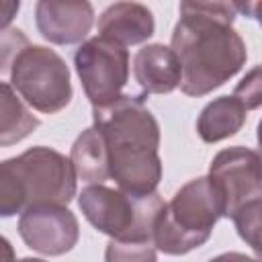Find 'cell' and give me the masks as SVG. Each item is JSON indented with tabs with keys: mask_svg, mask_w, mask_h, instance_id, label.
Returning a JSON list of instances; mask_svg holds the SVG:
<instances>
[{
	"mask_svg": "<svg viewBox=\"0 0 262 262\" xmlns=\"http://www.w3.org/2000/svg\"><path fill=\"white\" fill-rule=\"evenodd\" d=\"M233 96H237L246 104L248 111L260 106V102H262V90H260V68L258 66L237 84Z\"/></svg>",
	"mask_w": 262,
	"mask_h": 262,
	"instance_id": "20",
	"label": "cell"
},
{
	"mask_svg": "<svg viewBox=\"0 0 262 262\" xmlns=\"http://www.w3.org/2000/svg\"><path fill=\"white\" fill-rule=\"evenodd\" d=\"M10 86L27 106L55 115L72 100V78L66 59L49 47H25L10 70Z\"/></svg>",
	"mask_w": 262,
	"mask_h": 262,
	"instance_id": "5",
	"label": "cell"
},
{
	"mask_svg": "<svg viewBox=\"0 0 262 262\" xmlns=\"http://www.w3.org/2000/svg\"><path fill=\"white\" fill-rule=\"evenodd\" d=\"M27 209V194L20 178L8 160L0 162V217H12Z\"/></svg>",
	"mask_w": 262,
	"mask_h": 262,
	"instance_id": "16",
	"label": "cell"
},
{
	"mask_svg": "<svg viewBox=\"0 0 262 262\" xmlns=\"http://www.w3.org/2000/svg\"><path fill=\"white\" fill-rule=\"evenodd\" d=\"M18 262H45V260H41V258H23Z\"/></svg>",
	"mask_w": 262,
	"mask_h": 262,
	"instance_id": "24",
	"label": "cell"
},
{
	"mask_svg": "<svg viewBox=\"0 0 262 262\" xmlns=\"http://www.w3.org/2000/svg\"><path fill=\"white\" fill-rule=\"evenodd\" d=\"M78 207L86 221L111 239L151 242L164 199L158 192L137 196L121 188L88 184L78 194Z\"/></svg>",
	"mask_w": 262,
	"mask_h": 262,
	"instance_id": "4",
	"label": "cell"
},
{
	"mask_svg": "<svg viewBox=\"0 0 262 262\" xmlns=\"http://www.w3.org/2000/svg\"><path fill=\"white\" fill-rule=\"evenodd\" d=\"M29 45L31 43L20 29H0V82H6V78H10V70L16 55Z\"/></svg>",
	"mask_w": 262,
	"mask_h": 262,
	"instance_id": "18",
	"label": "cell"
},
{
	"mask_svg": "<svg viewBox=\"0 0 262 262\" xmlns=\"http://www.w3.org/2000/svg\"><path fill=\"white\" fill-rule=\"evenodd\" d=\"M209 262H258V258L246 256L242 252H225V254H219V256L211 258Z\"/></svg>",
	"mask_w": 262,
	"mask_h": 262,
	"instance_id": "22",
	"label": "cell"
},
{
	"mask_svg": "<svg viewBox=\"0 0 262 262\" xmlns=\"http://www.w3.org/2000/svg\"><path fill=\"white\" fill-rule=\"evenodd\" d=\"M70 162L76 172V178L86 184H104L108 178L106 149L100 133L94 127L84 129L70 151Z\"/></svg>",
	"mask_w": 262,
	"mask_h": 262,
	"instance_id": "14",
	"label": "cell"
},
{
	"mask_svg": "<svg viewBox=\"0 0 262 262\" xmlns=\"http://www.w3.org/2000/svg\"><path fill=\"white\" fill-rule=\"evenodd\" d=\"M133 76L143 94H168L180 86L182 68L176 53L162 45L151 43L141 47L133 57Z\"/></svg>",
	"mask_w": 262,
	"mask_h": 262,
	"instance_id": "12",
	"label": "cell"
},
{
	"mask_svg": "<svg viewBox=\"0 0 262 262\" xmlns=\"http://www.w3.org/2000/svg\"><path fill=\"white\" fill-rule=\"evenodd\" d=\"M223 217L221 199L207 176L188 180L164 203L154 225L151 244L168 256H182L203 246Z\"/></svg>",
	"mask_w": 262,
	"mask_h": 262,
	"instance_id": "3",
	"label": "cell"
},
{
	"mask_svg": "<svg viewBox=\"0 0 262 262\" xmlns=\"http://www.w3.org/2000/svg\"><path fill=\"white\" fill-rule=\"evenodd\" d=\"M248 119V108L237 96L211 100L196 119V133L205 143H217L235 135Z\"/></svg>",
	"mask_w": 262,
	"mask_h": 262,
	"instance_id": "13",
	"label": "cell"
},
{
	"mask_svg": "<svg viewBox=\"0 0 262 262\" xmlns=\"http://www.w3.org/2000/svg\"><path fill=\"white\" fill-rule=\"evenodd\" d=\"M18 233L31 250L43 256H61L78 244L80 225L68 207L37 205L20 213Z\"/></svg>",
	"mask_w": 262,
	"mask_h": 262,
	"instance_id": "9",
	"label": "cell"
},
{
	"mask_svg": "<svg viewBox=\"0 0 262 262\" xmlns=\"http://www.w3.org/2000/svg\"><path fill=\"white\" fill-rule=\"evenodd\" d=\"M74 66L92 108L115 102L129 82V51L104 37H90L76 49Z\"/></svg>",
	"mask_w": 262,
	"mask_h": 262,
	"instance_id": "7",
	"label": "cell"
},
{
	"mask_svg": "<svg viewBox=\"0 0 262 262\" xmlns=\"http://www.w3.org/2000/svg\"><path fill=\"white\" fill-rule=\"evenodd\" d=\"M39 127V119L8 82H0V147L27 139Z\"/></svg>",
	"mask_w": 262,
	"mask_h": 262,
	"instance_id": "15",
	"label": "cell"
},
{
	"mask_svg": "<svg viewBox=\"0 0 262 262\" xmlns=\"http://www.w3.org/2000/svg\"><path fill=\"white\" fill-rule=\"evenodd\" d=\"M18 10H20L18 0H0V29H8V25L14 20Z\"/></svg>",
	"mask_w": 262,
	"mask_h": 262,
	"instance_id": "21",
	"label": "cell"
},
{
	"mask_svg": "<svg viewBox=\"0 0 262 262\" xmlns=\"http://www.w3.org/2000/svg\"><path fill=\"white\" fill-rule=\"evenodd\" d=\"M207 178L221 199L223 217H233L242 207L262 201L260 156L256 149L242 145L221 149L213 158Z\"/></svg>",
	"mask_w": 262,
	"mask_h": 262,
	"instance_id": "8",
	"label": "cell"
},
{
	"mask_svg": "<svg viewBox=\"0 0 262 262\" xmlns=\"http://www.w3.org/2000/svg\"><path fill=\"white\" fill-rule=\"evenodd\" d=\"M104 262H158V250L151 242L111 239L104 250Z\"/></svg>",
	"mask_w": 262,
	"mask_h": 262,
	"instance_id": "17",
	"label": "cell"
},
{
	"mask_svg": "<svg viewBox=\"0 0 262 262\" xmlns=\"http://www.w3.org/2000/svg\"><path fill=\"white\" fill-rule=\"evenodd\" d=\"M8 162L25 186L27 209L37 205L68 207V203L76 196L78 178L70 158L63 154L37 145L16 158H8Z\"/></svg>",
	"mask_w": 262,
	"mask_h": 262,
	"instance_id": "6",
	"label": "cell"
},
{
	"mask_svg": "<svg viewBox=\"0 0 262 262\" xmlns=\"http://www.w3.org/2000/svg\"><path fill=\"white\" fill-rule=\"evenodd\" d=\"M180 18L172 31L186 96H205L233 78L246 63L248 51L233 29L235 6L229 2H180Z\"/></svg>",
	"mask_w": 262,
	"mask_h": 262,
	"instance_id": "1",
	"label": "cell"
},
{
	"mask_svg": "<svg viewBox=\"0 0 262 262\" xmlns=\"http://www.w3.org/2000/svg\"><path fill=\"white\" fill-rule=\"evenodd\" d=\"M260 211H262V201H256V203H250V205L242 207L231 217L239 237L254 252H260Z\"/></svg>",
	"mask_w": 262,
	"mask_h": 262,
	"instance_id": "19",
	"label": "cell"
},
{
	"mask_svg": "<svg viewBox=\"0 0 262 262\" xmlns=\"http://www.w3.org/2000/svg\"><path fill=\"white\" fill-rule=\"evenodd\" d=\"M98 37L111 39L125 49L129 45L145 43L154 31V14L145 4L139 2H115L98 16Z\"/></svg>",
	"mask_w": 262,
	"mask_h": 262,
	"instance_id": "11",
	"label": "cell"
},
{
	"mask_svg": "<svg viewBox=\"0 0 262 262\" xmlns=\"http://www.w3.org/2000/svg\"><path fill=\"white\" fill-rule=\"evenodd\" d=\"M0 262H18L12 244L4 235H0Z\"/></svg>",
	"mask_w": 262,
	"mask_h": 262,
	"instance_id": "23",
	"label": "cell"
},
{
	"mask_svg": "<svg viewBox=\"0 0 262 262\" xmlns=\"http://www.w3.org/2000/svg\"><path fill=\"white\" fill-rule=\"evenodd\" d=\"M143 98L123 94L111 104L92 108V127L106 149L108 178L123 192L137 196L156 192L162 180L160 125Z\"/></svg>",
	"mask_w": 262,
	"mask_h": 262,
	"instance_id": "2",
	"label": "cell"
},
{
	"mask_svg": "<svg viewBox=\"0 0 262 262\" xmlns=\"http://www.w3.org/2000/svg\"><path fill=\"white\" fill-rule=\"evenodd\" d=\"M35 25L49 43H82L94 25V8L86 0H39L35 4Z\"/></svg>",
	"mask_w": 262,
	"mask_h": 262,
	"instance_id": "10",
	"label": "cell"
}]
</instances>
